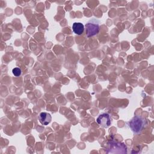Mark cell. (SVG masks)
Listing matches in <instances>:
<instances>
[{
  "mask_svg": "<svg viewBox=\"0 0 154 154\" xmlns=\"http://www.w3.org/2000/svg\"><path fill=\"white\" fill-rule=\"evenodd\" d=\"M146 123V120L143 117L135 116L128 122V126L134 133L139 134L143 129Z\"/></svg>",
  "mask_w": 154,
  "mask_h": 154,
  "instance_id": "obj_1",
  "label": "cell"
},
{
  "mask_svg": "<svg viewBox=\"0 0 154 154\" xmlns=\"http://www.w3.org/2000/svg\"><path fill=\"white\" fill-rule=\"evenodd\" d=\"M106 152L107 153H126L127 147L123 143L110 141Z\"/></svg>",
  "mask_w": 154,
  "mask_h": 154,
  "instance_id": "obj_2",
  "label": "cell"
},
{
  "mask_svg": "<svg viewBox=\"0 0 154 154\" xmlns=\"http://www.w3.org/2000/svg\"><path fill=\"white\" fill-rule=\"evenodd\" d=\"M100 22L95 19L88 21L85 24V33L88 37L96 35L99 31Z\"/></svg>",
  "mask_w": 154,
  "mask_h": 154,
  "instance_id": "obj_3",
  "label": "cell"
},
{
  "mask_svg": "<svg viewBox=\"0 0 154 154\" xmlns=\"http://www.w3.org/2000/svg\"><path fill=\"white\" fill-rule=\"evenodd\" d=\"M97 123L105 128H108L111 125V119L108 114L103 113L99 116L97 119Z\"/></svg>",
  "mask_w": 154,
  "mask_h": 154,
  "instance_id": "obj_4",
  "label": "cell"
},
{
  "mask_svg": "<svg viewBox=\"0 0 154 154\" xmlns=\"http://www.w3.org/2000/svg\"><path fill=\"white\" fill-rule=\"evenodd\" d=\"M52 117L50 114L45 112H41L39 116L40 122L43 125H48L51 121Z\"/></svg>",
  "mask_w": 154,
  "mask_h": 154,
  "instance_id": "obj_5",
  "label": "cell"
},
{
  "mask_svg": "<svg viewBox=\"0 0 154 154\" xmlns=\"http://www.w3.org/2000/svg\"><path fill=\"white\" fill-rule=\"evenodd\" d=\"M72 29L75 34L81 35L84 31V26L81 22H75L72 25Z\"/></svg>",
  "mask_w": 154,
  "mask_h": 154,
  "instance_id": "obj_6",
  "label": "cell"
},
{
  "mask_svg": "<svg viewBox=\"0 0 154 154\" xmlns=\"http://www.w3.org/2000/svg\"><path fill=\"white\" fill-rule=\"evenodd\" d=\"M12 72L13 74L15 76H19L21 75L22 73V71L21 69L19 67H15L12 70Z\"/></svg>",
  "mask_w": 154,
  "mask_h": 154,
  "instance_id": "obj_7",
  "label": "cell"
}]
</instances>
